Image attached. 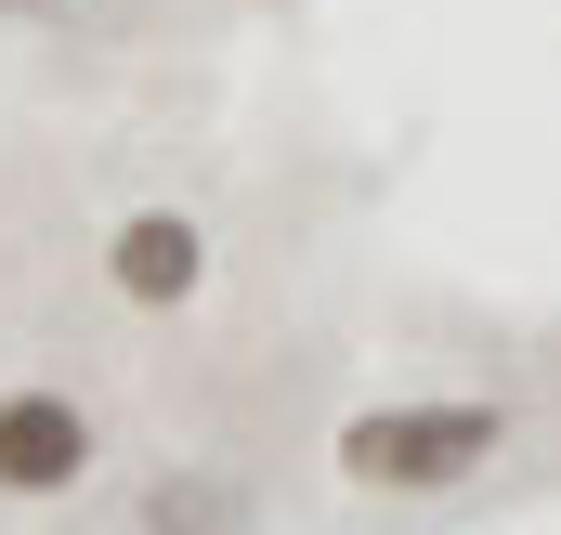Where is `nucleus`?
I'll return each mask as SVG.
<instances>
[{
	"label": "nucleus",
	"instance_id": "obj_1",
	"mask_svg": "<svg viewBox=\"0 0 561 535\" xmlns=\"http://www.w3.org/2000/svg\"><path fill=\"white\" fill-rule=\"evenodd\" d=\"M510 444V405L483 392H444V405H366V418H340V483H366V497H444V483H470L483 457Z\"/></svg>",
	"mask_w": 561,
	"mask_h": 535
},
{
	"label": "nucleus",
	"instance_id": "obj_2",
	"mask_svg": "<svg viewBox=\"0 0 561 535\" xmlns=\"http://www.w3.org/2000/svg\"><path fill=\"white\" fill-rule=\"evenodd\" d=\"M92 457L105 444H92V405L79 392H39V379L0 392V497H79Z\"/></svg>",
	"mask_w": 561,
	"mask_h": 535
},
{
	"label": "nucleus",
	"instance_id": "obj_3",
	"mask_svg": "<svg viewBox=\"0 0 561 535\" xmlns=\"http://www.w3.org/2000/svg\"><path fill=\"white\" fill-rule=\"evenodd\" d=\"M105 287H118L131 314H183V300L209 287V236H196L183 209H131V223L105 236Z\"/></svg>",
	"mask_w": 561,
	"mask_h": 535
},
{
	"label": "nucleus",
	"instance_id": "obj_4",
	"mask_svg": "<svg viewBox=\"0 0 561 535\" xmlns=\"http://www.w3.org/2000/svg\"><path fill=\"white\" fill-rule=\"evenodd\" d=\"M144 535H236V497L170 470V483H144Z\"/></svg>",
	"mask_w": 561,
	"mask_h": 535
},
{
	"label": "nucleus",
	"instance_id": "obj_5",
	"mask_svg": "<svg viewBox=\"0 0 561 535\" xmlns=\"http://www.w3.org/2000/svg\"><path fill=\"white\" fill-rule=\"evenodd\" d=\"M0 13H53V0H0Z\"/></svg>",
	"mask_w": 561,
	"mask_h": 535
}]
</instances>
